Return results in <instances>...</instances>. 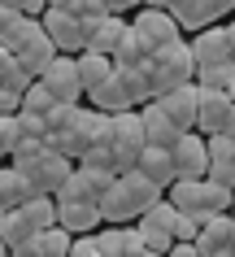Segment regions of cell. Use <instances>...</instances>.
Masks as SVG:
<instances>
[{
	"instance_id": "cell-1",
	"label": "cell",
	"mask_w": 235,
	"mask_h": 257,
	"mask_svg": "<svg viewBox=\"0 0 235 257\" xmlns=\"http://www.w3.org/2000/svg\"><path fill=\"white\" fill-rule=\"evenodd\" d=\"M148 70H152V100H157V96H166V92H174V87H192V83H196L192 44H187V40L166 44L161 53H152Z\"/></svg>"
},
{
	"instance_id": "cell-2",
	"label": "cell",
	"mask_w": 235,
	"mask_h": 257,
	"mask_svg": "<svg viewBox=\"0 0 235 257\" xmlns=\"http://www.w3.org/2000/svg\"><path fill=\"white\" fill-rule=\"evenodd\" d=\"M113 153V166H118V175L126 170H135L144 149H148V140H144V126H139V109H126V113H113L109 118V136H105Z\"/></svg>"
},
{
	"instance_id": "cell-3",
	"label": "cell",
	"mask_w": 235,
	"mask_h": 257,
	"mask_svg": "<svg viewBox=\"0 0 235 257\" xmlns=\"http://www.w3.org/2000/svg\"><path fill=\"white\" fill-rule=\"evenodd\" d=\"M44 87L53 92L57 105H83V83H79V57H57L44 70Z\"/></svg>"
},
{
	"instance_id": "cell-4",
	"label": "cell",
	"mask_w": 235,
	"mask_h": 257,
	"mask_svg": "<svg viewBox=\"0 0 235 257\" xmlns=\"http://www.w3.org/2000/svg\"><path fill=\"white\" fill-rule=\"evenodd\" d=\"M40 22H44V35L53 40V48L61 57H79V53H83V22H79L74 14H66V9H48Z\"/></svg>"
},
{
	"instance_id": "cell-5",
	"label": "cell",
	"mask_w": 235,
	"mask_h": 257,
	"mask_svg": "<svg viewBox=\"0 0 235 257\" xmlns=\"http://www.w3.org/2000/svg\"><path fill=\"white\" fill-rule=\"evenodd\" d=\"M170 157H174V179H205L209 175V149H205L200 131L179 136V144L170 149Z\"/></svg>"
},
{
	"instance_id": "cell-6",
	"label": "cell",
	"mask_w": 235,
	"mask_h": 257,
	"mask_svg": "<svg viewBox=\"0 0 235 257\" xmlns=\"http://www.w3.org/2000/svg\"><path fill=\"white\" fill-rule=\"evenodd\" d=\"M131 27L144 35V44H148L152 53H161L166 44L183 40V31H179V22L170 18V9H139V14L131 18Z\"/></svg>"
},
{
	"instance_id": "cell-7",
	"label": "cell",
	"mask_w": 235,
	"mask_h": 257,
	"mask_svg": "<svg viewBox=\"0 0 235 257\" xmlns=\"http://www.w3.org/2000/svg\"><path fill=\"white\" fill-rule=\"evenodd\" d=\"M22 175L31 179V188H35V196H57V188L66 183L70 175H74V162L70 157H57V153H44L35 166H27Z\"/></svg>"
},
{
	"instance_id": "cell-8",
	"label": "cell",
	"mask_w": 235,
	"mask_h": 257,
	"mask_svg": "<svg viewBox=\"0 0 235 257\" xmlns=\"http://www.w3.org/2000/svg\"><path fill=\"white\" fill-rule=\"evenodd\" d=\"M126 27L131 22H122V18H92V22H83V53H100V57H113L118 53V44H122Z\"/></svg>"
},
{
	"instance_id": "cell-9",
	"label": "cell",
	"mask_w": 235,
	"mask_h": 257,
	"mask_svg": "<svg viewBox=\"0 0 235 257\" xmlns=\"http://www.w3.org/2000/svg\"><path fill=\"white\" fill-rule=\"evenodd\" d=\"M235 100L222 92H200L196 87V131L200 136H222V126H226V118H231Z\"/></svg>"
},
{
	"instance_id": "cell-10",
	"label": "cell",
	"mask_w": 235,
	"mask_h": 257,
	"mask_svg": "<svg viewBox=\"0 0 235 257\" xmlns=\"http://www.w3.org/2000/svg\"><path fill=\"white\" fill-rule=\"evenodd\" d=\"M166 201L179 209V214L196 218L200 227L209 222V209H205V179H174L166 188Z\"/></svg>"
},
{
	"instance_id": "cell-11",
	"label": "cell",
	"mask_w": 235,
	"mask_h": 257,
	"mask_svg": "<svg viewBox=\"0 0 235 257\" xmlns=\"http://www.w3.org/2000/svg\"><path fill=\"white\" fill-rule=\"evenodd\" d=\"M187 44H192L196 70L226 66V61H231V48H226V27H205V31H196V40H187Z\"/></svg>"
},
{
	"instance_id": "cell-12",
	"label": "cell",
	"mask_w": 235,
	"mask_h": 257,
	"mask_svg": "<svg viewBox=\"0 0 235 257\" xmlns=\"http://www.w3.org/2000/svg\"><path fill=\"white\" fill-rule=\"evenodd\" d=\"M157 109L174 122V131H179V136L196 131V83H192V87H174V92L157 96Z\"/></svg>"
},
{
	"instance_id": "cell-13",
	"label": "cell",
	"mask_w": 235,
	"mask_h": 257,
	"mask_svg": "<svg viewBox=\"0 0 235 257\" xmlns=\"http://www.w3.org/2000/svg\"><path fill=\"white\" fill-rule=\"evenodd\" d=\"M57 227L70 235H96L100 227L96 201H57Z\"/></svg>"
},
{
	"instance_id": "cell-14",
	"label": "cell",
	"mask_w": 235,
	"mask_h": 257,
	"mask_svg": "<svg viewBox=\"0 0 235 257\" xmlns=\"http://www.w3.org/2000/svg\"><path fill=\"white\" fill-rule=\"evenodd\" d=\"M231 240H235L231 214H218V218H209L205 227H200L196 248H200V257H231Z\"/></svg>"
},
{
	"instance_id": "cell-15",
	"label": "cell",
	"mask_w": 235,
	"mask_h": 257,
	"mask_svg": "<svg viewBox=\"0 0 235 257\" xmlns=\"http://www.w3.org/2000/svg\"><path fill=\"white\" fill-rule=\"evenodd\" d=\"M87 100H92V109L109 113V118H113V113H126V109H139V105H135V96H131V87H126V79L118 74V70H113L109 83H105V87H96Z\"/></svg>"
},
{
	"instance_id": "cell-16",
	"label": "cell",
	"mask_w": 235,
	"mask_h": 257,
	"mask_svg": "<svg viewBox=\"0 0 235 257\" xmlns=\"http://www.w3.org/2000/svg\"><path fill=\"white\" fill-rule=\"evenodd\" d=\"M139 126H144V140H148V149H174L179 144V131H174V122L157 109V100L139 109Z\"/></svg>"
},
{
	"instance_id": "cell-17",
	"label": "cell",
	"mask_w": 235,
	"mask_h": 257,
	"mask_svg": "<svg viewBox=\"0 0 235 257\" xmlns=\"http://www.w3.org/2000/svg\"><path fill=\"white\" fill-rule=\"evenodd\" d=\"M96 248H100V257H135L144 248V240H139L135 222L131 227H105V231H96Z\"/></svg>"
},
{
	"instance_id": "cell-18",
	"label": "cell",
	"mask_w": 235,
	"mask_h": 257,
	"mask_svg": "<svg viewBox=\"0 0 235 257\" xmlns=\"http://www.w3.org/2000/svg\"><path fill=\"white\" fill-rule=\"evenodd\" d=\"M96 209H100V222H109V227H131V222L139 218V209L131 205V196L122 192V183H118V179H113V188L96 201Z\"/></svg>"
},
{
	"instance_id": "cell-19",
	"label": "cell",
	"mask_w": 235,
	"mask_h": 257,
	"mask_svg": "<svg viewBox=\"0 0 235 257\" xmlns=\"http://www.w3.org/2000/svg\"><path fill=\"white\" fill-rule=\"evenodd\" d=\"M35 196V188H31V179L22 175V170H14V166L5 162L0 166V205L5 209H22V205Z\"/></svg>"
},
{
	"instance_id": "cell-20",
	"label": "cell",
	"mask_w": 235,
	"mask_h": 257,
	"mask_svg": "<svg viewBox=\"0 0 235 257\" xmlns=\"http://www.w3.org/2000/svg\"><path fill=\"white\" fill-rule=\"evenodd\" d=\"M170 18L179 22V31H205V27H218L213 14H209V0H170Z\"/></svg>"
},
{
	"instance_id": "cell-21",
	"label": "cell",
	"mask_w": 235,
	"mask_h": 257,
	"mask_svg": "<svg viewBox=\"0 0 235 257\" xmlns=\"http://www.w3.org/2000/svg\"><path fill=\"white\" fill-rule=\"evenodd\" d=\"M152 61V48L144 44V35H139L135 27H126L122 44H118V53H113V70H139Z\"/></svg>"
},
{
	"instance_id": "cell-22",
	"label": "cell",
	"mask_w": 235,
	"mask_h": 257,
	"mask_svg": "<svg viewBox=\"0 0 235 257\" xmlns=\"http://www.w3.org/2000/svg\"><path fill=\"white\" fill-rule=\"evenodd\" d=\"M118 183H122V192L131 196V205H135L139 214H144V209H152V205L166 196V188H157V183H152V179H144L139 170H126V175H118Z\"/></svg>"
},
{
	"instance_id": "cell-23",
	"label": "cell",
	"mask_w": 235,
	"mask_h": 257,
	"mask_svg": "<svg viewBox=\"0 0 235 257\" xmlns=\"http://www.w3.org/2000/svg\"><path fill=\"white\" fill-rule=\"evenodd\" d=\"M113 74V57L100 53H79V83H83V96H92L96 87H105Z\"/></svg>"
},
{
	"instance_id": "cell-24",
	"label": "cell",
	"mask_w": 235,
	"mask_h": 257,
	"mask_svg": "<svg viewBox=\"0 0 235 257\" xmlns=\"http://www.w3.org/2000/svg\"><path fill=\"white\" fill-rule=\"evenodd\" d=\"M135 170L144 179H152L157 188H170V183H174V157H170V149H144V157H139Z\"/></svg>"
},
{
	"instance_id": "cell-25",
	"label": "cell",
	"mask_w": 235,
	"mask_h": 257,
	"mask_svg": "<svg viewBox=\"0 0 235 257\" xmlns=\"http://www.w3.org/2000/svg\"><path fill=\"white\" fill-rule=\"evenodd\" d=\"M105 136H109V113H100V109H83L79 113V126H74V140H79V149H96V144H105Z\"/></svg>"
},
{
	"instance_id": "cell-26",
	"label": "cell",
	"mask_w": 235,
	"mask_h": 257,
	"mask_svg": "<svg viewBox=\"0 0 235 257\" xmlns=\"http://www.w3.org/2000/svg\"><path fill=\"white\" fill-rule=\"evenodd\" d=\"M57 57H61V53H57V48H53V40H48V35H40V40L31 44L27 53H18V66H22V70H27V74H31V79L40 83V79H44V70L53 66Z\"/></svg>"
},
{
	"instance_id": "cell-27",
	"label": "cell",
	"mask_w": 235,
	"mask_h": 257,
	"mask_svg": "<svg viewBox=\"0 0 235 257\" xmlns=\"http://www.w3.org/2000/svg\"><path fill=\"white\" fill-rule=\"evenodd\" d=\"M40 35H44V22H40V18H22V14H18V18H14V27L5 31V40H0V44H5V48L18 57V53H27L31 44L40 40Z\"/></svg>"
},
{
	"instance_id": "cell-28",
	"label": "cell",
	"mask_w": 235,
	"mask_h": 257,
	"mask_svg": "<svg viewBox=\"0 0 235 257\" xmlns=\"http://www.w3.org/2000/svg\"><path fill=\"white\" fill-rule=\"evenodd\" d=\"M0 240L9 244V253H14V248H22V244H31V240H35V227H31L27 218H22V209H9V214L0 218Z\"/></svg>"
},
{
	"instance_id": "cell-29",
	"label": "cell",
	"mask_w": 235,
	"mask_h": 257,
	"mask_svg": "<svg viewBox=\"0 0 235 257\" xmlns=\"http://www.w3.org/2000/svg\"><path fill=\"white\" fill-rule=\"evenodd\" d=\"M174 222H179V209H174L166 196L152 205V209H144V214L135 218V227H144V231H166V235H174Z\"/></svg>"
},
{
	"instance_id": "cell-30",
	"label": "cell",
	"mask_w": 235,
	"mask_h": 257,
	"mask_svg": "<svg viewBox=\"0 0 235 257\" xmlns=\"http://www.w3.org/2000/svg\"><path fill=\"white\" fill-rule=\"evenodd\" d=\"M22 218L35 227V235H40V231H53L57 227V201L53 196H31V201L22 205Z\"/></svg>"
},
{
	"instance_id": "cell-31",
	"label": "cell",
	"mask_w": 235,
	"mask_h": 257,
	"mask_svg": "<svg viewBox=\"0 0 235 257\" xmlns=\"http://www.w3.org/2000/svg\"><path fill=\"white\" fill-rule=\"evenodd\" d=\"M196 87H200V92H222V96H231V92H235V66L226 61V66L196 70Z\"/></svg>"
},
{
	"instance_id": "cell-32",
	"label": "cell",
	"mask_w": 235,
	"mask_h": 257,
	"mask_svg": "<svg viewBox=\"0 0 235 257\" xmlns=\"http://www.w3.org/2000/svg\"><path fill=\"white\" fill-rule=\"evenodd\" d=\"M53 201H96V192H92V179H87V170H79L74 166V175L57 188V196Z\"/></svg>"
},
{
	"instance_id": "cell-33",
	"label": "cell",
	"mask_w": 235,
	"mask_h": 257,
	"mask_svg": "<svg viewBox=\"0 0 235 257\" xmlns=\"http://www.w3.org/2000/svg\"><path fill=\"white\" fill-rule=\"evenodd\" d=\"M79 113H83V105H53V113H48V136H70L74 126H79ZM44 136V140H48Z\"/></svg>"
},
{
	"instance_id": "cell-34",
	"label": "cell",
	"mask_w": 235,
	"mask_h": 257,
	"mask_svg": "<svg viewBox=\"0 0 235 257\" xmlns=\"http://www.w3.org/2000/svg\"><path fill=\"white\" fill-rule=\"evenodd\" d=\"M53 92H48V87H44V83H31L27 92H22V113H35V118H48V113H53Z\"/></svg>"
},
{
	"instance_id": "cell-35",
	"label": "cell",
	"mask_w": 235,
	"mask_h": 257,
	"mask_svg": "<svg viewBox=\"0 0 235 257\" xmlns=\"http://www.w3.org/2000/svg\"><path fill=\"white\" fill-rule=\"evenodd\" d=\"M44 153H48V144H44V140H18L14 153H9V166H14V170H27V166L40 162Z\"/></svg>"
},
{
	"instance_id": "cell-36",
	"label": "cell",
	"mask_w": 235,
	"mask_h": 257,
	"mask_svg": "<svg viewBox=\"0 0 235 257\" xmlns=\"http://www.w3.org/2000/svg\"><path fill=\"white\" fill-rule=\"evenodd\" d=\"M231 201H235V192H231V188H222V183L205 179V209H209V218L231 214Z\"/></svg>"
},
{
	"instance_id": "cell-37",
	"label": "cell",
	"mask_w": 235,
	"mask_h": 257,
	"mask_svg": "<svg viewBox=\"0 0 235 257\" xmlns=\"http://www.w3.org/2000/svg\"><path fill=\"white\" fill-rule=\"evenodd\" d=\"M205 149H209V170H213V166H235V140L205 136Z\"/></svg>"
},
{
	"instance_id": "cell-38",
	"label": "cell",
	"mask_w": 235,
	"mask_h": 257,
	"mask_svg": "<svg viewBox=\"0 0 235 257\" xmlns=\"http://www.w3.org/2000/svg\"><path fill=\"white\" fill-rule=\"evenodd\" d=\"M79 166H83V170H105V175H118V166H113V153H109V144H96V149H87L83 157H79Z\"/></svg>"
},
{
	"instance_id": "cell-39",
	"label": "cell",
	"mask_w": 235,
	"mask_h": 257,
	"mask_svg": "<svg viewBox=\"0 0 235 257\" xmlns=\"http://www.w3.org/2000/svg\"><path fill=\"white\" fill-rule=\"evenodd\" d=\"M31 83H35V79H31L27 70L18 66V57H14V66H9V70H5V74H0V87H5V92H18V96L27 92Z\"/></svg>"
},
{
	"instance_id": "cell-40",
	"label": "cell",
	"mask_w": 235,
	"mask_h": 257,
	"mask_svg": "<svg viewBox=\"0 0 235 257\" xmlns=\"http://www.w3.org/2000/svg\"><path fill=\"white\" fill-rule=\"evenodd\" d=\"M18 136L22 140H44L48 136V122L35 118V113H18Z\"/></svg>"
},
{
	"instance_id": "cell-41",
	"label": "cell",
	"mask_w": 235,
	"mask_h": 257,
	"mask_svg": "<svg viewBox=\"0 0 235 257\" xmlns=\"http://www.w3.org/2000/svg\"><path fill=\"white\" fill-rule=\"evenodd\" d=\"M196 235H200V222L179 214V222H174V244H196Z\"/></svg>"
},
{
	"instance_id": "cell-42",
	"label": "cell",
	"mask_w": 235,
	"mask_h": 257,
	"mask_svg": "<svg viewBox=\"0 0 235 257\" xmlns=\"http://www.w3.org/2000/svg\"><path fill=\"white\" fill-rule=\"evenodd\" d=\"M18 118H0V153H5V162H9V153H14V144H18Z\"/></svg>"
},
{
	"instance_id": "cell-43",
	"label": "cell",
	"mask_w": 235,
	"mask_h": 257,
	"mask_svg": "<svg viewBox=\"0 0 235 257\" xmlns=\"http://www.w3.org/2000/svg\"><path fill=\"white\" fill-rule=\"evenodd\" d=\"M18 113H22V96L0 87V118H18Z\"/></svg>"
},
{
	"instance_id": "cell-44",
	"label": "cell",
	"mask_w": 235,
	"mask_h": 257,
	"mask_svg": "<svg viewBox=\"0 0 235 257\" xmlns=\"http://www.w3.org/2000/svg\"><path fill=\"white\" fill-rule=\"evenodd\" d=\"M209 14H213V22H218V27H222V18L231 22V18H235V0H209Z\"/></svg>"
},
{
	"instance_id": "cell-45",
	"label": "cell",
	"mask_w": 235,
	"mask_h": 257,
	"mask_svg": "<svg viewBox=\"0 0 235 257\" xmlns=\"http://www.w3.org/2000/svg\"><path fill=\"white\" fill-rule=\"evenodd\" d=\"M100 5H105V9H109L113 18H122V14H131L135 5H144V0H100Z\"/></svg>"
},
{
	"instance_id": "cell-46",
	"label": "cell",
	"mask_w": 235,
	"mask_h": 257,
	"mask_svg": "<svg viewBox=\"0 0 235 257\" xmlns=\"http://www.w3.org/2000/svg\"><path fill=\"white\" fill-rule=\"evenodd\" d=\"M48 14V0H22V18H44Z\"/></svg>"
},
{
	"instance_id": "cell-47",
	"label": "cell",
	"mask_w": 235,
	"mask_h": 257,
	"mask_svg": "<svg viewBox=\"0 0 235 257\" xmlns=\"http://www.w3.org/2000/svg\"><path fill=\"white\" fill-rule=\"evenodd\" d=\"M166 257H200V248H196V244H174Z\"/></svg>"
},
{
	"instance_id": "cell-48",
	"label": "cell",
	"mask_w": 235,
	"mask_h": 257,
	"mask_svg": "<svg viewBox=\"0 0 235 257\" xmlns=\"http://www.w3.org/2000/svg\"><path fill=\"white\" fill-rule=\"evenodd\" d=\"M222 27H226V48H231V66H235V18H231V22H222Z\"/></svg>"
},
{
	"instance_id": "cell-49",
	"label": "cell",
	"mask_w": 235,
	"mask_h": 257,
	"mask_svg": "<svg viewBox=\"0 0 235 257\" xmlns=\"http://www.w3.org/2000/svg\"><path fill=\"white\" fill-rule=\"evenodd\" d=\"M14 9H0V40H5V31H9V27H14Z\"/></svg>"
},
{
	"instance_id": "cell-50",
	"label": "cell",
	"mask_w": 235,
	"mask_h": 257,
	"mask_svg": "<svg viewBox=\"0 0 235 257\" xmlns=\"http://www.w3.org/2000/svg\"><path fill=\"white\" fill-rule=\"evenodd\" d=\"M48 9H66V14H74V9H79V0H48Z\"/></svg>"
},
{
	"instance_id": "cell-51",
	"label": "cell",
	"mask_w": 235,
	"mask_h": 257,
	"mask_svg": "<svg viewBox=\"0 0 235 257\" xmlns=\"http://www.w3.org/2000/svg\"><path fill=\"white\" fill-rule=\"evenodd\" d=\"M14 66V53H9V48H5V44H0V74H5V70Z\"/></svg>"
},
{
	"instance_id": "cell-52",
	"label": "cell",
	"mask_w": 235,
	"mask_h": 257,
	"mask_svg": "<svg viewBox=\"0 0 235 257\" xmlns=\"http://www.w3.org/2000/svg\"><path fill=\"white\" fill-rule=\"evenodd\" d=\"M222 136H226V140H235V109H231V118H226V126H222Z\"/></svg>"
},
{
	"instance_id": "cell-53",
	"label": "cell",
	"mask_w": 235,
	"mask_h": 257,
	"mask_svg": "<svg viewBox=\"0 0 235 257\" xmlns=\"http://www.w3.org/2000/svg\"><path fill=\"white\" fill-rule=\"evenodd\" d=\"M0 9H14V14H22V0H0Z\"/></svg>"
},
{
	"instance_id": "cell-54",
	"label": "cell",
	"mask_w": 235,
	"mask_h": 257,
	"mask_svg": "<svg viewBox=\"0 0 235 257\" xmlns=\"http://www.w3.org/2000/svg\"><path fill=\"white\" fill-rule=\"evenodd\" d=\"M144 9H170V0H144Z\"/></svg>"
},
{
	"instance_id": "cell-55",
	"label": "cell",
	"mask_w": 235,
	"mask_h": 257,
	"mask_svg": "<svg viewBox=\"0 0 235 257\" xmlns=\"http://www.w3.org/2000/svg\"><path fill=\"white\" fill-rule=\"evenodd\" d=\"M135 257H161V253H152V248H139V253Z\"/></svg>"
},
{
	"instance_id": "cell-56",
	"label": "cell",
	"mask_w": 235,
	"mask_h": 257,
	"mask_svg": "<svg viewBox=\"0 0 235 257\" xmlns=\"http://www.w3.org/2000/svg\"><path fill=\"white\" fill-rule=\"evenodd\" d=\"M0 257H9V244H5V240H0Z\"/></svg>"
},
{
	"instance_id": "cell-57",
	"label": "cell",
	"mask_w": 235,
	"mask_h": 257,
	"mask_svg": "<svg viewBox=\"0 0 235 257\" xmlns=\"http://www.w3.org/2000/svg\"><path fill=\"white\" fill-rule=\"evenodd\" d=\"M231 222H235V201H231Z\"/></svg>"
},
{
	"instance_id": "cell-58",
	"label": "cell",
	"mask_w": 235,
	"mask_h": 257,
	"mask_svg": "<svg viewBox=\"0 0 235 257\" xmlns=\"http://www.w3.org/2000/svg\"><path fill=\"white\" fill-rule=\"evenodd\" d=\"M5 214H9V209H5V205H0V218H5Z\"/></svg>"
},
{
	"instance_id": "cell-59",
	"label": "cell",
	"mask_w": 235,
	"mask_h": 257,
	"mask_svg": "<svg viewBox=\"0 0 235 257\" xmlns=\"http://www.w3.org/2000/svg\"><path fill=\"white\" fill-rule=\"evenodd\" d=\"M0 166H5V153H0Z\"/></svg>"
},
{
	"instance_id": "cell-60",
	"label": "cell",
	"mask_w": 235,
	"mask_h": 257,
	"mask_svg": "<svg viewBox=\"0 0 235 257\" xmlns=\"http://www.w3.org/2000/svg\"><path fill=\"white\" fill-rule=\"evenodd\" d=\"M231 100H235V92H231Z\"/></svg>"
}]
</instances>
